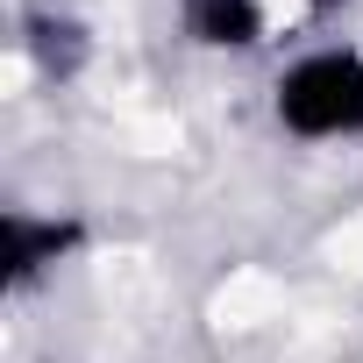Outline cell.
Here are the masks:
<instances>
[{"mask_svg":"<svg viewBox=\"0 0 363 363\" xmlns=\"http://www.w3.org/2000/svg\"><path fill=\"white\" fill-rule=\"evenodd\" d=\"M278 114L299 135H356L363 128V57H349V50L306 57L299 72H285Z\"/></svg>","mask_w":363,"mask_h":363,"instance_id":"6da1fadb","label":"cell"},{"mask_svg":"<svg viewBox=\"0 0 363 363\" xmlns=\"http://www.w3.org/2000/svg\"><path fill=\"white\" fill-rule=\"evenodd\" d=\"M65 242H72V228H57V221H29V214H8V271H15V278H29L36 264H50Z\"/></svg>","mask_w":363,"mask_h":363,"instance_id":"3957f363","label":"cell"},{"mask_svg":"<svg viewBox=\"0 0 363 363\" xmlns=\"http://www.w3.org/2000/svg\"><path fill=\"white\" fill-rule=\"evenodd\" d=\"M186 29L207 50H250L264 36V15L257 0H186Z\"/></svg>","mask_w":363,"mask_h":363,"instance_id":"7a4b0ae2","label":"cell"}]
</instances>
